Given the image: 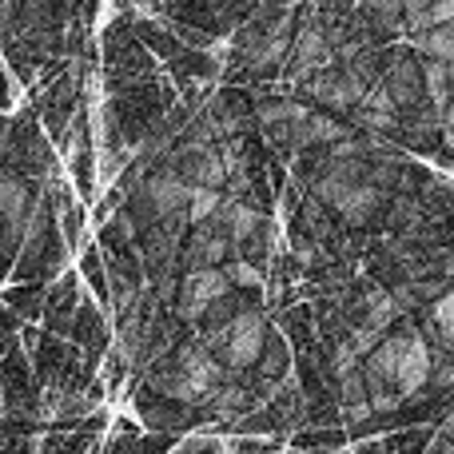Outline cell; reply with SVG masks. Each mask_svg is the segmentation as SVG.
Here are the masks:
<instances>
[{"instance_id":"2e32d148","label":"cell","mask_w":454,"mask_h":454,"mask_svg":"<svg viewBox=\"0 0 454 454\" xmlns=\"http://www.w3.org/2000/svg\"><path fill=\"white\" fill-rule=\"evenodd\" d=\"M383 88L391 92V100L399 104V108H407V104H415L419 96H423V72L411 68L407 60H395V68L387 72Z\"/></svg>"},{"instance_id":"d6986e66","label":"cell","mask_w":454,"mask_h":454,"mask_svg":"<svg viewBox=\"0 0 454 454\" xmlns=\"http://www.w3.org/2000/svg\"><path fill=\"white\" fill-rule=\"evenodd\" d=\"M415 48L427 56V60H439V64H450V68H454V24H447V28L419 32Z\"/></svg>"},{"instance_id":"603a6c76","label":"cell","mask_w":454,"mask_h":454,"mask_svg":"<svg viewBox=\"0 0 454 454\" xmlns=\"http://www.w3.org/2000/svg\"><path fill=\"white\" fill-rule=\"evenodd\" d=\"M223 271H227V283H231V287H259V283H263V279H259V271H255V267H251V263H243V259H235V263H227Z\"/></svg>"},{"instance_id":"e0dca14e","label":"cell","mask_w":454,"mask_h":454,"mask_svg":"<svg viewBox=\"0 0 454 454\" xmlns=\"http://www.w3.org/2000/svg\"><path fill=\"white\" fill-rule=\"evenodd\" d=\"M395 319H399V307H395V295H391V291H387V287L371 291L367 303H363V319H359V327L387 335V327H391Z\"/></svg>"},{"instance_id":"8fae6325","label":"cell","mask_w":454,"mask_h":454,"mask_svg":"<svg viewBox=\"0 0 454 454\" xmlns=\"http://www.w3.org/2000/svg\"><path fill=\"white\" fill-rule=\"evenodd\" d=\"M227 251H231V239L220 231L215 223L200 227V235L192 239L188 247V259H192V271H207V267H220L227 259Z\"/></svg>"},{"instance_id":"ffe728a7","label":"cell","mask_w":454,"mask_h":454,"mask_svg":"<svg viewBox=\"0 0 454 454\" xmlns=\"http://www.w3.org/2000/svg\"><path fill=\"white\" fill-rule=\"evenodd\" d=\"M207 407H212L220 419H231L235 411H243V407H247V391H243L239 383H223L220 391L212 395V403H207Z\"/></svg>"},{"instance_id":"277c9868","label":"cell","mask_w":454,"mask_h":454,"mask_svg":"<svg viewBox=\"0 0 454 454\" xmlns=\"http://www.w3.org/2000/svg\"><path fill=\"white\" fill-rule=\"evenodd\" d=\"M227 291H231V283H227V271L223 267H207V271H188V279H184L180 287V315L188 323L204 319L207 311H212L220 299H227Z\"/></svg>"},{"instance_id":"7402d4cb","label":"cell","mask_w":454,"mask_h":454,"mask_svg":"<svg viewBox=\"0 0 454 454\" xmlns=\"http://www.w3.org/2000/svg\"><path fill=\"white\" fill-rule=\"evenodd\" d=\"M359 367H363V359L355 355L351 343L335 347V355H331V375H335V383H339V379H347V375H355Z\"/></svg>"},{"instance_id":"9a60e30c","label":"cell","mask_w":454,"mask_h":454,"mask_svg":"<svg viewBox=\"0 0 454 454\" xmlns=\"http://www.w3.org/2000/svg\"><path fill=\"white\" fill-rule=\"evenodd\" d=\"M379 204H383V192H379L371 180H359L351 192H347L343 204H339V215H343L347 223H367L371 215L379 212Z\"/></svg>"},{"instance_id":"cb8c5ba5","label":"cell","mask_w":454,"mask_h":454,"mask_svg":"<svg viewBox=\"0 0 454 454\" xmlns=\"http://www.w3.org/2000/svg\"><path fill=\"white\" fill-rule=\"evenodd\" d=\"M263 375L267 379H279L283 371H287V355H283V347H271V351H263Z\"/></svg>"},{"instance_id":"52a82bcc","label":"cell","mask_w":454,"mask_h":454,"mask_svg":"<svg viewBox=\"0 0 454 454\" xmlns=\"http://www.w3.org/2000/svg\"><path fill=\"white\" fill-rule=\"evenodd\" d=\"M331 60V44H327V32L319 24H303L291 40V56H287V72L291 76H311L319 72L323 64Z\"/></svg>"},{"instance_id":"5b68a950","label":"cell","mask_w":454,"mask_h":454,"mask_svg":"<svg viewBox=\"0 0 454 454\" xmlns=\"http://www.w3.org/2000/svg\"><path fill=\"white\" fill-rule=\"evenodd\" d=\"M367 88H371L367 76L355 68H331V72H319V76L311 80V92L319 96V100L335 104V108H359Z\"/></svg>"},{"instance_id":"ba28073f","label":"cell","mask_w":454,"mask_h":454,"mask_svg":"<svg viewBox=\"0 0 454 454\" xmlns=\"http://www.w3.org/2000/svg\"><path fill=\"white\" fill-rule=\"evenodd\" d=\"M291 40H295V32H291V12H283L279 24H271L267 32L251 36V44H247L251 68H255V72H271L275 64H283L291 56Z\"/></svg>"},{"instance_id":"30bf717a","label":"cell","mask_w":454,"mask_h":454,"mask_svg":"<svg viewBox=\"0 0 454 454\" xmlns=\"http://www.w3.org/2000/svg\"><path fill=\"white\" fill-rule=\"evenodd\" d=\"M215 227H220L231 243H251L259 231H263V215H259L251 204H243V200H227Z\"/></svg>"},{"instance_id":"6da1fadb","label":"cell","mask_w":454,"mask_h":454,"mask_svg":"<svg viewBox=\"0 0 454 454\" xmlns=\"http://www.w3.org/2000/svg\"><path fill=\"white\" fill-rule=\"evenodd\" d=\"M227 383L223 363L215 359L207 347H188L176 363V371H168L160 379V391L172 395L180 403H212V395Z\"/></svg>"},{"instance_id":"3957f363","label":"cell","mask_w":454,"mask_h":454,"mask_svg":"<svg viewBox=\"0 0 454 454\" xmlns=\"http://www.w3.org/2000/svg\"><path fill=\"white\" fill-rule=\"evenodd\" d=\"M431 343L423 339V331L407 327L399 331V367H395V395H399L403 403L415 399L419 391H423L427 383H431Z\"/></svg>"},{"instance_id":"484cf974","label":"cell","mask_w":454,"mask_h":454,"mask_svg":"<svg viewBox=\"0 0 454 454\" xmlns=\"http://www.w3.org/2000/svg\"><path fill=\"white\" fill-rule=\"evenodd\" d=\"M442 128H454V100H450V108H447V116H442Z\"/></svg>"},{"instance_id":"8992f818","label":"cell","mask_w":454,"mask_h":454,"mask_svg":"<svg viewBox=\"0 0 454 454\" xmlns=\"http://www.w3.org/2000/svg\"><path fill=\"white\" fill-rule=\"evenodd\" d=\"M144 200L152 204V212H156L160 220H172V215L188 212L192 184L184 180L180 172H156L148 184H144Z\"/></svg>"},{"instance_id":"4fadbf2b","label":"cell","mask_w":454,"mask_h":454,"mask_svg":"<svg viewBox=\"0 0 454 454\" xmlns=\"http://www.w3.org/2000/svg\"><path fill=\"white\" fill-rule=\"evenodd\" d=\"M359 116L367 128L387 132V128H395V120H399V104L391 100V92H387L383 84H371L367 96H363V104H359Z\"/></svg>"},{"instance_id":"7c38bea8","label":"cell","mask_w":454,"mask_h":454,"mask_svg":"<svg viewBox=\"0 0 454 454\" xmlns=\"http://www.w3.org/2000/svg\"><path fill=\"white\" fill-rule=\"evenodd\" d=\"M419 72H423V96H431L434 112H439V120H442L454 100V68L450 64H439V60H427Z\"/></svg>"},{"instance_id":"7a4b0ae2","label":"cell","mask_w":454,"mask_h":454,"mask_svg":"<svg viewBox=\"0 0 454 454\" xmlns=\"http://www.w3.org/2000/svg\"><path fill=\"white\" fill-rule=\"evenodd\" d=\"M207 343L215 347V359L223 363V371H247V367H259L267 351V323L259 311H243L235 319H227L223 327L212 331Z\"/></svg>"},{"instance_id":"9c48e42d","label":"cell","mask_w":454,"mask_h":454,"mask_svg":"<svg viewBox=\"0 0 454 454\" xmlns=\"http://www.w3.org/2000/svg\"><path fill=\"white\" fill-rule=\"evenodd\" d=\"M32 196L20 180L12 176H0V235L4 239H24V223L32 215Z\"/></svg>"},{"instance_id":"44dd1931","label":"cell","mask_w":454,"mask_h":454,"mask_svg":"<svg viewBox=\"0 0 454 454\" xmlns=\"http://www.w3.org/2000/svg\"><path fill=\"white\" fill-rule=\"evenodd\" d=\"M431 323H434V331L442 335V343L454 351V291H447V295H439L434 299V307H431Z\"/></svg>"},{"instance_id":"5bb4252c","label":"cell","mask_w":454,"mask_h":454,"mask_svg":"<svg viewBox=\"0 0 454 454\" xmlns=\"http://www.w3.org/2000/svg\"><path fill=\"white\" fill-rule=\"evenodd\" d=\"M291 140L295 144H343L347 128L335 124L331 116H319V112H307L295 128H291Z\"/></svg>"},{"instance_id":"4316f807","label":"cell","mask_w":454,"mask_h":454,"mask_svg":"<svg viewBox=\"0 0 454 454\" xmlns=\"http://www.w3.org/2000/svg\"><path fill=\"white\" fill-rule=\"evenodd\" d=\"M442 431H447V434H454V411L447 415V423H442Z\"/></svg>"},{"instance_id":"d4e9b609","label":"cell","mask_w":454,"mask_h":454,"mask_svg":"<svg viewBox=\"0 0 454 454\" xmlns=\"http://www.w3.org/2000/svg\"><path fill=\"white\" fill-rule=\"evenodd\" d=\"M442 144H447V148L454 152V128H442Z\"/></svg>"},{"instance_id":"ac0fdd59","label":"cell","mask_w":454,"mask_h":454,"mask_svg":"<svg viewBox=\"0 0 454 454\" xmlns=\"http://www.w3.org/2000/svg\"><path fill=\"white\" fill-rule=\"evenodd\" d=\"M223 192H212V188H192V200H188V220L196 223V227H207V223H215L220 220V212H223Z\"/></svg>"}]
</instances>
